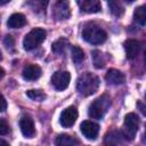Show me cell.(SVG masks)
<instances>
[{
  "instance_id": "1",
  "label": "cell",
  "mask_w": 146,
  "mask_h": 146,
  "mask_svg": "<svg viewBox=\"0 0 146 146\" xmlns=\"http://www.w3.org/2000/svg\"><path fill=\"white\" fill-rule=\"evenodd\" d=\"M99 87V79L97 75L86 72L76 80V89L82 96H90L97 91Z\"/></svg>"
},
{
  "instance_id": "2",
  "label": "cell",
  "mask_w": 146,
  "mask_h": 146,
  "mask_svg": "<svg viewBox=\"0 0 146 146\" xmlns=\"http://www.w3.org/2000/svg\"><path fill=\"white\" fill-rule=\"evenodd\" d=\"M82 38L91 44H100L106 41L107 33L99 26L95 24L87 25L82 31Z\"/></svg>"
},
{
  "instance_id": "3",
  "label": "cell",
  "mask_w": 146,
  "mask_h": 146,
  "mask_svg": "<svg viewBox=\"0 0 146 146\" xmlns=\"http://www.w3.org/2000/svg\"><path fill=\"white\" fill-rule=\"evenodd\" d=\"M110 106H111V98L107 95H102L91 103V105L89 106L88 114L90 117L99 120L106 114Z\"/></svg>"
},
{
  "instance_id": "4",
  "label": "cell",
  "mask_w": 146,
  "mask_h": 146,
  "mask_svg": "<svg viewBox=\"0 0 146 146\" xmlns=\"http://www.w3.org/2000/svg\"><path fill=\"white\" fill-rule=\"evenodd\" d=\"M47 36V32L43 29L36 27L31 30L24 38L23 40V47L25 50H32L34 48H36L38 46H40Z\"/></svg>"
},
{
  "instance_id": "5",
  "label": "cell",
  "mask_w": 146,
  "mask_h": 146,
  "mask_svg": "<svg viewBox=\"0 0 146 146\" xmlns=\"http://www.w3.org/2000/svg\"><path fill=\"white\" fill-rule=\"evenodd\" d=\"M139 128V117L135 113H129L124 117V123L122 128L123 138L127 140H132Z\"/></svg>"
},
{
  "instance_id": "6",
  "label": "cell",
  "mask_w": 146,
  "mask_h": 146,
  "mask_svg": "<svg viewBox=\"0 0 146 146\" xmlns=\"http://www.w3.org/2000/svg\"><path fill=\"white\" fill-rule=\"evenodd\" d=\"M71 74L67 71H57L51 75V84L56 90H64L68 87Z\"/></svg>"
},
{
  "instance_id": "7",
  "label": "cell",
  "mask_w": 146,
  "mask_h": 146,
  "mask_svg": "<svg viewBox=\"0 0 146 146\" xmlns=\"http://www.w3.org/2000/svg\"><path fill=\"white\" fill-rule=\"evenodd\" d=\"M76 119H78V110H76V107L68 106L60 113L59 123L64 128H70L75 123Z\"/></svg>"
},
{
  "instance_id": "8",
  "label": "cell",
  "mask_w": 146,
  "mask_h": 146,
  "mask_svg": "<svg viewBox=\"0 0 146 146\" xmlns=\"http://www.w3.org/2000/svg\"><path fill=\"white\" fill-rule=\"evenodd\" d=\"M80 130L87 139L95 140L99 132V125L92 121H83L80 125Z\"/></svg>"
},
{
  "instance_id": "9",
  "label": "cell",
  "mask_w": 146,
  "mask_h": 146,
  "mask_svg": "<svg viewBox=\"0 0 146 146\" xmlns=\"http://www.w3.org/2000/svg\"><path fill=\"white\" fill-rule=\"evenodd\" d=\"M52 15L57 21L67 19L70 17V15H71L68 2L67 1H57V2H55Z\"/></svg>"
},
{
  "instance_id": "10",
  "label": "cell",
  "mask_w": 146,
  "mask_h": 146,
  "mask_svg": "<svg viewBox=\"0 0 146 146\" xmlns=\"http://www.w3.org/2000/svg\"><path fill=\"white\" fill-rule=\"evenodd\" d=\"M19 128L24 137L26 138H32L35 135V128L33 120L30 116H23L19 121Z\"/></svg>"
},
{
  "instance_id": "11",
  "label": "cell",
  "mask_w": 146,
  "mask_h": 146,
  "mask_svg": "<svg viewBox=\"0 0 146 146\" xmlns=\"http://www.w3.org/2000/svg\"><path fill=\"white\" fill-rule=\"evenodd\" d=\"M141 48V44L139 41L133 40V39H129L124 42V50H125V56L128 59H133L135 57H137V55L139 54Z\"/></svg>"
},
{
  "instance_id": "12",
  "label": "cell",
  "mask_w": 146,
  "mask_h": 146,
  "mask_svg": "<svg viewBox=\"0 0 146 146\" xmlns=\"http://www.w3.org/2000/svg\"><path fill=\"white\" fill-rule=\"evenodd\" d=\"M78 5L80 6V9L84 13H98L102 9V5L98 0H82L78 1Z\"/></svg>"
},
{
  "instance_id": "13",
  "label": "cell",
  "mask_w": 146,
  "mask_h": 146,
  "mask_svg": "<svg viewBox=\"0 0 146 146\" xmlns=\"http://www.w3.org/2000/svg\"><path fill=\"white\" fill-rule=\"evenodd\" d=\"M23 74V78L27 81H34L36 79H39L41 76V68L40 66L38 65H34V64H30V65H26L22 72Z\"/></svg>"
},
{
  "instance_id": "14",
  "label": "cell",
  "mask_w": 146,
  "mask_h": 146,
  "mask_svg": "<svg viewBox=\"0 0 146 146\" xmlns=\"http://www.w3.org/2000/svg\"><path fill=\"white\" fill-rule=\"evenodd\" d=\"M105 80L110 84H122L125 81V76L122 72L115 68H111L105 74Z\"/></svg>"
},
{
  "instance_id": "15",
  "label": "cell",
  "mask_w": 146,
  "mask_h": 146,
  "mask_svg": "<svg viewBox=\"0 0 146 146\" xmlns=\"http://www.w3.org/2000/svg\"><path fill=\"white\" fill-rule=\"evenodd\" d=\"M122 139H123L122 132L117 130H112L105 135L104 141L106 146H119L122 143Z\"/></svg>"
},
{
  "instance_id": "16",
  "label": "cell",
  "mask_w": 146,
  "mask_h": 146,
  "mask_svg": "<svg viewBox=\"0 0 146 146\" xmlns=\"http://www.w3.org/2000/svg\"><path fill=\"white\" fill-rule=\"evenodd\" d=\"M26 24V18L23 14L21 13H15L13 14L8 21H7V25L8 27H11V29H19L22 26H24Z\"/></svg>"
},
{
  "instance_id": "17",
  "label": "cell",
  "mask_w": 146,
  "mask_h": 146,
  "mask_svg": "<svg viewBox=\"0 0 146 146\" xmlns=\"http://www.w3.org/2000/svg\"><path fill=\"white\" fill-rule=\"evenodd\" d=\"M76 145H78V140L74 137L66 133L59 135L55 141V146H76Z\"/></svg>"
},
{
  "instance_id": "18",
  "label": "cell",
  "mask_w": 146,
  "mask_h": 146,
  "mask_svg": "<svg viewBox=\"0 0 146 146\" xmlns=\"http://www.w3.org/2000/svg\"><path fill=\"white\" fill-rule=\"evenodd\" d=\"M133 19L139 25H146V5L139 6L133 11Z\"/></svg>"
},
{
  "instance_id": "19",
  "label": "cell",
  "mask_w": 146,
  "mask_h": 146,
  "mask_svg": "<svg viewBox=\"0 0 146 146\" xmlns=\"http://www.w3.org/2000/svg\"><path fill=\"white\" fill-rule=\"evenodd\" d=\"M92 60H94V65L96 68H103L106 65L107 62V57L99 50H94L92 51Z\"/></svg>"
},
{
  "instance_id": "20",
  "label": "cell",
  "mask_w": 146,
  "mask_h": 146,
  "mask_svg": "<svg viewBox=\"0 0 146 146\" xmlns=\"http://www.w3.org/2000/svg\"><path fill=\"white\" fill-rule=\"evenodd\" d=\"M107 5H108V8H110L111 13H112L114 16L120 17V16L123 15V13H124V7L122 6V3H121L120 1H113V0H111V1L107 2Z\"/></svg>"
},
{
  "instance_id": "21",
  "label": "cell",
  "mask_w": 146,
  "mask_h": 146,
  "mask_svg": "<svg viewBox=\"0 0 146 146\" xmlns=\"http://www.w3.org/2000/svg\"><path fill=\"white\" fill-rule=\"evenodd\" d=\"M67 46H68V41L66 39H64V38H60V39H58L57 41H55L52 43L51 49H52V51L55 54L60 55V54H63L65 51V49L67 48Z\"/></svg>"
},
{
  "instance_id": "22",
  "label": "cell",
  "mask_w": 146,
  "mask_h": 146,
  "mask_svg": "<svg viewBox=\"0 0 146 146\" xmlns=\"http://www.w3.org/2000/svg\"><path fill=\"white\" fill-rule=\"evenodd\" d=\"M71 54H72V60L75 64H80L83 59H84V52L83 50L78 47V46H73L71 49Z\"/></svg>"
},
{
  "instance_id": "23",
  "label": "cell",
  "mask_w": 146,
  "mask_h": 146,
  "mask_svg": "<svg viewBox=\"0 0 146 146\" xmlns=\"http://www.w3.org/2000/svg\"><path fill=\"white\" fill-rule=\"evenodd\" d=\"M26 96L32 99V100H35V102H42L43 99H46V94L42 91V90H39V89H31V90H27L26 91Z\"/></svg>"
},
{
  "instance_id": "24",
  "label": "cell",
  "mask_w": 146,
  "mask_h": 146,
  "mask_svg": "<svg viewBox=\"0 0 146 146\" xmlns=\"http://www.w3.org/2000/svg\"><path fill=\"white\" fill-rule=\"evenodd\" d=\"M30 5L32 6V8L34 10H38V9L43 10V9H46L48 2L47 1H33V2H30Z\"/></svg>"
},
{
  "instance_id": "25",
  "label": "cell",
  "mask_w": 146,
  "mask_h": 146,
  "mask_svg": "<svg viewBox=\"0 0 146 146\" xmlns=\"http://www.w3.org/2000/svg\"><path fill=\"white\" fill-rule=\"evenodd\" d=\"M8 132H9V125H8V123L6 122L5 119H1L0 120V135L1 136H5Z\"/></svg>"
},
{
  "instance_id": "26",
  "label": "cell",
  "mask_w": 146,
  "mask_h": 146,
  "mask_svg": "<svg viewBox=\"0 0 146 146\" xmlns=\"http://www.w3.org/2000/svg\"><path fill=\"white\" fill-rule=\"evenodd\" d=\"M3 43H5V46H6L7 48H13L14 44H15V41H14L13 36H11L10 34H8V35H6V38L3 39Z\"/></svg>"
},
{
  "instance_id": "27",
  "label": "cell",
  "mask_w": 146,
  "mask_h": 146,
  "mask_svg": "<svg viewBox=\"0 0 146 146\" xmlns=\"http://www.w3.org/2000/svg\"><path fill=\"white\" fill-rule=\"evenodd\" d=\"M136 105H137V108L146 116V104L143 103L141 100H137V104H136Z\"/></svg>"
},
{
  "instance_id": "28",
  "label": "cell",
  "mask_w": 146,
  "mask_h": 146,
  "mask_svg": "<svg viewBox=\"0 0 146 146\" xmlns=\"http://www.w3.org/2000/svg\"><path fill=\"white\" fill-rule=\"evenodd\" d=\"M7 108V103H6V99L3 96H1V112H5Z\"/></svg>"
},
{
  "instance_id": "29",
  "label": "cell",
  "mask_w": 146,
  "mask_h": 146,
  "mask_svg": "<svg viewBox=\"0 0 146 146\" xmlns=\"http://www.w3.org/2000/svg\"><path fill=\"white\" fill-rule=\"evenodd\" d=\"M0 146H9V144H8L6 140L1 139V140H0Z\"/></svg>"
},
{
  "instance_id": "30",
  "label": "cell",
  "mask_w": 146,
  "mask_h": 146,
  "mask_svg": "<svg viewBox=\"0 0 146 146\" xmlns=\"http://www.w3.org/2000/svg\"><path fill=\"white\" fill-rule=\"evenodd\" d=\"M143 141L146 143V127H145V132H144V136H143Z\"/></svg>"
},
{
  "instance_id": "31",
  "label": "cell",
  "mask_w": 146,
  "mask_h": 146,
  "mask_svg": "<svg viewBox=\"0 0 146 146\" xmlns=\"http://www.w3.org/2000/svg\"><path fill=\"white\" fill-rule=\"evenodd\" d=\"M3 75H5V71H3V68H1V79L3 78Z\"/></svg>"
},
{
  "instance_id": "32",
  "label": "cell",
  "mask_w": 146,
  "mask_h": 146,
  "mask_svg": "<svg viewBox=\"0 0 146 146\" xmlns=\"http://www.w3.org/2000/svg\"><path fill=\"white\" fill-rule=\"evenodd\" d=\"M144 60H145V63H146V50H145V55H144Z\"/></svg>"
},
{
  "instance_id": "33",
  "label": "cell",
  "mask_w": 146,
  "mask_h": 146,
  "mask_svg": "<svg viewBox=\"0 0 146 146\" xmlns=\"http://www.w3.org/2000/svg\"><path fill=\"white\" fill-rule=\"evenodd\" d=\"M145 99H146V92H145Z\"/></svg>"
}]
</instances>
